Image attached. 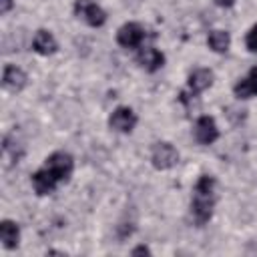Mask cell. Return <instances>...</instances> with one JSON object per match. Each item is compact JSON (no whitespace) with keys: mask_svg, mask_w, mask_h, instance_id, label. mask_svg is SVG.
Returning <instances> with one entry per match:
<instances>
[{"mask_svg":"<svg viewBox=\"0 0 257 257\" xmlns=\"http://www.w3.org/2000/svg\"><path fill=\"white\" fill-rule=\"evenodd\" d=\"M207 42H209V48H211V50H215V52H225V50L229 48V44H231V38H229V32H225V30H213V32L209 34Z\"/></svg>","mask_w":257,"mask_h":257,"instance_id":"15","label":"cell"},{"mask_svg":"<svg viewBox=\"0 0 257 257\" xmlns=\"http://www.w3.org/2000/svg\"><path fill=\"white\" fill-rule=\"evenodd\" d=\"M143 253H145V255H149L151 251H149L147 247H143V245H141V247H137V249H133V255H143Z\"/></svg>","mask_w":257,"mask_h":257,"instance_id":"18","label":"cell"},{"mask_svg":"<svg viewBox=\"0 0 257 257\" xmlns=\"http://www.w3.org/2000/svg\"><path fill=\"white\" fill-rule=\"evenodd\" d=\"M217 137H219V128L215 124V118L213 116H201L195 124V139L201 145H211L217 141Z\"/></svg>","mask_w":257,"mask_h":257,"instance_id":"7","label":"cell"},{"mask_svg":"<svg viewBox=\"0 0 257 257\" xmlns=\"http://www.w3.org/2000/svg\"><path fill=\"white\" fill-rule=\"evenodd\" d=\"M44 167L50 169L52 175L62 183V181H66V179L72 175L74 163H72V157L66 155V153H52V155L46 159V165H44Z\"/></svg>","mask_w":257,"mask_h":257,"instance_id":"4","label":"cell"},{"mask_svg":"<svg viewBox=\"0 0 257 257\" xmlns=\"http://www.w3.org/2000/svg\"><path fill=\"white\" fill-rule=\"evenodd\" d=\"M58 179L52 175V171L50 169H46V167H42L40 171H36L34 175H32V187H34V191L38 193V195H48V193H52L56 187H58Z\"/></svg>","mask_w":257,"mask_h":257,"instance_id":"8","label":"cell"},{"mask_svg":"<svg viewBox=\"0 0 257 257\" xmlns=\"http://www.w3.org/2000/svg\"><path fill=\"white\" fill-rule=\"evenodd\" d=\"M245 42H247V48H249L251 52H257V24L247 32Z\"/></svg>","mask_w":257,"mask_h":257,"instance_id":"16","label":"cell"},{"mask_svg":"<svg viewBox=\"0 0 257 257\" xmlns=\"http://www.w3.org/2000/svg\"><path fill=\"white\" fill-rule=\"evenodd\" d=\"M108 124H110V128H114L118 133H131L135 128V124H137V114L128 106H118L110 114Z\"/></svg>","mask_w":257,"mask_h":257,"instance_id":"6","label":"cell"},{"mask_svg":"<svg viewBox=\"0 0 257 257\" xmlns=\"http://www.w3.org/2000/svg\"><path fill=\"white\" fill-rule=\"evenodd\" d=\"M18 239H20V229L14 221H2L0 223V241L6 249H12L18 245Z\"/></svg>","mask_w":257,"mask_h":257,"instance_id":"13","label":"cell"},{"mask_svg":"<svg viewBox=\"0 0 257 257\" xmlns=\"http://www.w3.org/2000/svg\"><path fill=\"white\" fill-rule=\"evenodd\" d=\"M10 8H12V0H0V12L2 14H6Z\"/></svg>","mask_w":257,"mask_h":257,"instance_id":"17","label":"cell"},{"mask_svg":"<svg viewBox=\"0 0 257 257\" xmlns=\"http://www.w3.org/2000/svg\"><path fill=\"white\" fill-rule=\"evenodd\" d=\"M137 60H139V64H141L147 72H155V70H159V68L165 64L163 52H159V50L153 48V46L141 48V52L137 54Z\"/></svg>","mask_w":257,"mask_h":257,"instance_id":"10","label":"cell"},{"mask_svg":"<svg viewBox=\"0 0 257 257\" xmlns=\"http://www.w3.org/2000/svg\"><path fill=\"white\" fill-rule=\"evenodd\" d=\"M151 161H153V167L155 169H171L177 165L179 161V153L177 149L171 145V143H157L153 147V153H151Z\"/></svg>","mask_w":257,"mask_h":257,"instance_id":"3","label":"cell"},{"mask_svg":"<svg viewBox=\"0 0 257 257\" xmlns=\"http://www.w3.org/2000/svg\"><path fill=\"white\" fill-rule=\"evenodd\" d=\"M235 0H217V4H221V6H231Z\"/></svg>","mask_w":257,"mask_h":257,"instance_id":"19","label":"cell"},{"mask_svg":"<svg viewBox=\"0 0 257 257\" xmlns=\"http://www.w3.org/2000/svg\"><path fill=\"white\" fill-rule=\"evenodd\" d=\"M32 46L38 54H52L56 50V38L48 30H38L32 40Z\"/></svg>","mask_w":257,"mask_h":257,"instance_id":"14","label":"cell"},{"mask_svg":"<svg viewBox=\"0 0 257 257\" xmlns=\"http://www.w3.org/2000/svg\"><path fill=\"white\" fill-rule=\"evenodd\" d=\"M74 14L90 26H102L106 22L104 10L98 4H94L92 0H76L74 2Z\"/></svg>","mask_w":257,"mask_h":257,"instance_id":"2","label":"cell"},{"mask_svg":"<svg viewBox=\"0 0 257 257\" xmlns=\"http://www.w3.org/2000/svg\"><path fill=\"white\" fill-rule=\"evenodd\" d=\"M213 207H215V179L211 175H201L193 189L191 217L195 219L197 225H205L213 215Z\"/></svg>","mask_w":257,"mask_h":257,"instance_id":"1","label":"cell"},{"mask_svg":"<svg viewBox=\"0 0 257 257\" xmlns=\"http://www.w3.org/2000/svg\"><path fill=\"white\" fill-rule=\"evenodd\" d=\"M2 84H4V88L10 90V92H18V90H22L24 84H26V74H24V70L18 68V66H14V64L4 66V72H2Z\"/></svg>","mask_w":257,"mask_h":257,"instance_id":"9","label":"cell"},{"mask_svg":"<svg viewBox=\"0 0 257 257\" xmlns=\"http://www.w3.org/2000/svg\"><path fill=\"white\" fill-rule=\"evenodd\" d=\"M143 38H145V28L141 24H137V22H126L116 32V42L120 46H124V48H137V46H141Z\"/></svg>","mask_w":257,"mask_h":257,"instance_id":"5","label":"cell"},{"mask_svg":"<svg viewBox=\"0 0 257 257\" xmlns=\"http://www.w3.org/2000/svg\"><path fill=\"white\" fill-rule=\"evenodd\" d=\"M211 82H213V72L207 70V68H197V70H193L189 74V82H187L189 84V92L195 96V94L203 92L205 88H209Z\"/></svg>","mask_w":257,"mask_h":257,"instance_id":"11","label":"cell"},{"mask_svg":"<svg viewBox=\"0 0 257 257\" xmlns=\"http://www.w3.org/2000/svg\"><path fill=\"white\" fill-rule=\"evenodd\" d=\"M235 94L239 98H251V96H257V66L249 70V74L245 78H241L237 84H235Z\"/></svg>","mask_w":257,"mask_h":257,"instance_id":"12","label":"cell"}]
</instances>
